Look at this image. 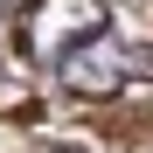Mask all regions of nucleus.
Returning <instances> with one entry per match:
<instances>
[{"mask_svg": "<svg viewBox=\"0 0 153 153\" xmlns=\"http://www.w3.org/2000/svg\"><path fill=\"white\" fill-rule=\"evenodd\" d=\"M49 153H70V146H49Z\"/></svg>", "mask_w": 153, "mask_h": 153, "instance_id": "4", "label": "nucleus"}, {"mask_svg": "<svg viewBox=\"0 0 153 153\" xmlns=\"http://www.w3.org/2000/svg\"><path fill=\"white\" fill-rule=\"evenodd\" d=\"M14 14H21V0H0V28H7V21H14Z\"/></svg>", "mask_w": 153, "mask_h": 153, "instance_id": "3", "label": "nucleus"}, {"mask_svg": "<svg viewBox=\"0 0 153 153\" xmlns=\"http://www.w3.org/2000/svg\"><path fill=\"white\" fill-rule=\"evenodd\" d=\"M105 28H111V7H105V0H42L35 21H28V49L56 70L70 49H84L91 35H105Z\"/></svg>", "mask_w": 153, "mask_h": 153, "instance_id": "2", "label": "nucleus"}, {"mask_svg": "<svg viewBox=\"0 0 153 153\" xmlns=\"http://www.w3.org/2000/svg\"><path fill=\"white\" fill-rule=\"evenodd\" d=\"M153 70V49H132L118 28H105V35H91L84 49H70V56L56 63V76L70 91H125L132 76H146Z\"/></svg>", "mask_w": 153, "mask_h": 153, "instance_id": "1", "label": "nucleus"}]
</instances>
